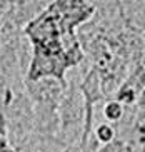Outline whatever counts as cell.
<instances>
[{
    "label": "cell",
    "instance_id": "cell-2",
    "mask_svg": "<svg viewBox=\"0 0 145 152\" xmlns=\"http://www.w3.org/2000/svg\"><path fill=\"white\" fill-rule=\"evenodd\" d=\"M98 137H100L102 140H110V139H112V130L103 125V127L98 129Z\"/></svg>",
    "mask_w": 145,
    "mask_h": 152
},
{
    "label": "cell",
    "instance_id": "cell-1",
    "mask_svg": "<svg viewBox=\"0 0 145 152\" xmlns=\"http://www.w3.org/2000/svg\"><path fill=\"white\" fill-rule=\"evenodd\" d=\"M122 114V109L119 107V104H109L107 105V117L110 119H119Z\"/></svg>",
    "mask_w": 145,
    "mask_h": 152
}]
</instances>
